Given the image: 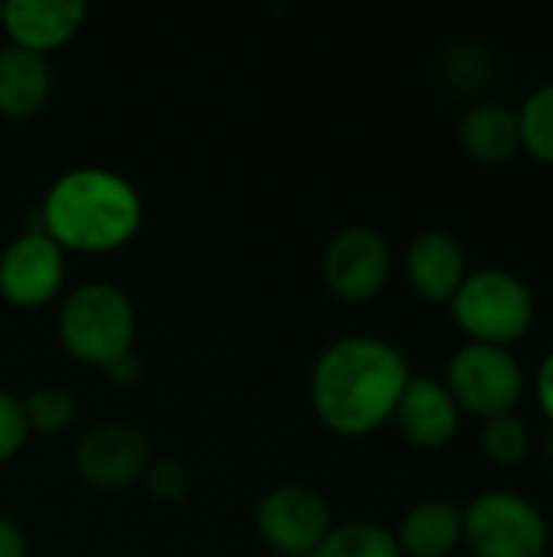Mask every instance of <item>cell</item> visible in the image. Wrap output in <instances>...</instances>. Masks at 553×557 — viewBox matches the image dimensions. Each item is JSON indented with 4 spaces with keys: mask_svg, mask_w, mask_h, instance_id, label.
I'll return each instance as SVG.
<instances>
[{
    "mask_svg": "<svg viewBox=\"0 0 553 557\" xmlns=\"http://www.w3.org/2000/svg\"><path fill=\"white\" fill-rule=\"evenodd\" d=\"M411 382L407 356L381 336H342L329 343L310 379L316 418L342 434L365 437L394 418L401 392Z\"/></svg>",
    "mask_w": 553,
    "mask_h": 557,
    "instance_id": "obj_1",
    "label": "cell"
},
{
    "mask_svg": "<svg viewBox=\"0 0 553 557\" xmlns=\"http://www.w3.org/2000/svg\"><path fill=\"white\" fill-rule=\"evenodd\" d=\"M143 222L137 186L108 166H75L52 180L39 206V225L62 251H114Z\"/></svg>",
    "mask_w": 553,
    "mask_h": 557,
    "instance_id": "obj_2",
    "label": "cell"
},
{
    "mask_svg": "<svg viewBox=\"0 0 553 557\" xmlns=\"http://www.w3.org/2000/svg\"><path fill=\"white\" fill-rule=\"evenodd\" d=\"M466 343L512 349L538 323V297L531 284L505 268L469 271L447 304Z\"/></svg>",
    "mask_w": 553,
    "mask_h": 557,
    "instance_id": "obj_3",
    "label": "cell"
},
{
    "mask_svg": "<svg viewBox=\"0 0 553 557\" xmlns=\"http://www.w3.org/2000/svg\"><path fill=\"white\" fill-rule=\"evenodd\" d=\"M137 336V313L130 297L108 284L88 281L75 287L59 307V339L62 346L88 362V366H111L114 359L127 356Z\"/></svg>",
    "mask_w": 553,
    "mask_h": 557,
    "instance_id": "obj_4",
    "label": "cell"
},
{
    "mask_svg": "<svg viewBox=\"0 0 553 557\" xmlns=\"http://www.w3.org/2000/svg\"><path fill=\"white\" fill-rule=\"evenodd\" d=\"M469 557H548L551 525L538 503L515 490H486L463 506Z\"/></svg>",
    "mask_w": 553,
    "mask_h": 557,
    "instance_id": "obj_5",
    "label": "cell"
},
{
    "mask_svg": "<svg viewBox=\"0 0 553 557\" xmlns=\"http://www.w3.org/2000/svg\"><path fill=\"white\" fill-rule=\"evenodd\" d=\"M443 385L450 388L463 414L489 421L499 414H515L528 382L512 349L463 343L447 362Z\"/></svg>",
    "mask_w": 553,
    "mask_h": 557,
    "instance_id": "obj_6",
    "label": "cell"
},
{
    "mask_svg": "<svg viewBox=\"0 0 553 557\" xmlns=\"http://www.w3.org/2000/svg\"><path fill=\"white\" fill-rule=\"evenodd\" d=\"M391 245L372 225H349L336 232L323 251V281L332 297L345 304L375 300L391 277Z\"/></svg>",
    "mask_w": 553,
    "mask_h": 557,
    "instance_id": "obj_7",
    "label": "cell"
},
{
    "mask_svg": "<svg viewBox=\"0 0 553 557\" xmlns=\"http://www.w3.org/2000/svg\"><path fill=\"white\" fill-rule=\"evenodd\" d=\"M261 539L280 557H310L332 529L326 499L310 486H277L261 496L254 512Z\"/></svg>",
    "mask_w": 553,
    "mask_h": 557,
    "instance_id": "obj_8",
    "label": "cell"
},
{
    "mask_svg": "<svg viewBox=\"0 0 553 557\" xmlns=\"http://www.w3.org/2000/svg\"><path fill=\"white\" fill-rule=\"evenodd\" d=\"M65 281V251L42 232H20L0 251V294L16 307L49 304Z\"/></svg>",
    "mask_w": 553,
    "mask_h": 557,
    "instance_id": "obj_9",
    "label": "cell"
},
{
    "mask_svg": "<svg viewBox=\"0 0 553 557\" xmlns=\"http://www.w3.org/2000/svg\"><path fill=\"white\" fill-rule=\"evenodd\" d=\"M150 444L130 424H98L75 447V470L101 490H127L150 467Z\"/></svg>",
    "mask_w": 553,
    "mask_h": 557,
    "instance_id": "obj_10",
    "label": "cell"
},
{
    "mask_svg": "<svg viewBox=\"0 0 553 557\" xmlns=\"http://www.w3.org/2000/svg\"><path fill=\"white\" fill-rule=\"evenodd\" d=\"M391 421L398 424L401 437L411 447H417V450H443L460 434L463 411L453 401L443 379L411 375Z\"/></svg>",
    "mask_w": 553,
    "mask_h": 557,
    "instance_id": "obj_11",
    "label": "cell"
},
{
    "mask_svg": "<svg viewBox=\"0 0 553 557\" xmlns=\"http://www.w3.org/2000/svg\"><path fill=\"white\" fill-rule=\"evenodd\" d=\"M404 274L414 294L427 304H450L469 274L466 248L456 235L443 228H427L414 235L404 255Z\"/></svg>",
    "mask_w": 553,
    "mask_h": 557,
    "instance_id": "obj_12",
    "label": "cell"
},
{
    "mask_svg": "<svg viewBox=\"0 0 553 557\" xmlns=\"http://www.w3.org/2000/svg\"><path fill=\"white\" fill-rule=\"evenodd\" d=\"M13 46L29 52H52L65 46L85 23V3L78 0H7L0 16Z\"/></svg>",
    "mask_w": 553,
    "mask_h": 557,
    "instance_id": "obj_13",
    "label": "cell"
},
{
    "mask_svg": "<svg viewBox=\"0 0 553 557\" xmlns=\"http://www.w3.org/2000/svg\"><path fill=\"white\" fill-rule=\"evenodd\" d=\"M394 539L404 557H456L463 545V509L450 499H424L401 516Z\"/></svg>",
    "mask_w": 553,
    "mask_h": 557,
    "instance_id": "obj_14",
    "label": "cell"
},
{
    "mask_svg": "<svg viewBox=\"0 0 553 557\" xmlns=\"http://www.w3.org/2000/svg\"><path fill=\"white\" fill-rule=\"evenodd\" d=\"M460 144L469 160L482 166H502L521 150L518 114L502 101H476L460 121Z\"/></svg>",
    "mask_w": 553,
    "mask_h": 557,
    "instance_id": "obj_15",
    "label": "cell"
},
{
    "mask_svg": "<svg viewBox=\"0 0 553 557\" xmlns=\"http://www.w3.org/2000/svg\"><path fill=\"white\" fill-rule=\"evenodd\" d=\"M52 91V72L46 55L23 46H0V114L29 117L36 114Z\"/></svg>",
    "mask_w": 553,
    "mask_h": 557,
    "instance_id": "obj_16",
    "label": "cell"
},
{
    "mask_svg": "<svg viewBox=\"0 0 553 557\" xmlns=\"http://www.w3.org/2000/svg\"><path fill=\"white\" fill-rule=\"evenodd\" d=\"M310 557H404L398 548V539L391 529L378 522H342L332 525L329 535L319 542V548Z\"/></svg>",
    "mask_w": 553,
    "mask_h": 557,
    "instance_id": "obj_17",
    "label": "cell"
},
{
    "mask_svg": "<svg viewBox=\"0 0 553 557\" xmlns=\"http://www.w3.org/2000/svg\"><path fill=\"white\" fill-rule=\"evenodd\" d=\"M518 114V134H521V150L553 166V82L538 85L535 91H528V98L515 108Z\"/></svg>",
    "mask_w": 553,
    "mask_h": 557,
    "instance_id": "obj_18",
    "label": "cell"
},
{
    "mask_svg": "<svg viewBox=\"0 0 553 557\" xmlns=\"http://www.w3.org/2000/svg\"><path fill=\"white\" fill-rule=\"evenodd\" d=\"M440 75H443V85L453 91V95H463V98H473L479 91H486L492 85V75H495V62L489 55L486 46H476V42H460L453 49L443 52L440 59Z\"/></svg>",
    "mask_w": 553,
    "mask_h": 557,
    "instance_id": "obj_19",
    "label": "cell"
},
{
    "mask_svg": "<svg viewBox=\"0 0 553 557\" xmlns=\"http://www.w3.org/2000/svg\"><path fill=\"white\" fill-rule=\"evenodd\" d=\"M479 447H482V454H486V460L492 467L515 470L531 454V428L525 424V418H518V411L489 418V421H482Z\"/></svg>",
    "mask_w": 553,
    "mask_h": 557,
    "instance_id": "obj_20",
    "label": "cell"
},
{
    "mask_svg": "<svg viewBox=\"0 0 553 557\" xmlns=\"http://www.w3.org/2000/svg\"><path fill=\"white\" fill-rule=\"evenodd\" d=\"M23 401V418H26V428L29 431H39V434H55L62 428L72 424L75 418V398L59 388V385H42V388H33Z\"/></svg>",
    "mask_w": 553,
    "mask_h": 557,
    "instance_id": "obj_21",
    "label": "cell"
},
{
    "mask_svg": "<svg viewBox=\"0 0 553 557\" xmlns=\"http://www.w3.org/2000/svg\"><path fill=\"white\" fill-rule=\"evenodd\" d=\"M143 483L156 503H183L189 493V470L173 457H160V460H150Z\"/></svg>",
    "mask_w": 553,
    "mask_h": 557,
    "instance_id": "obj_22",
    "label": "cell"
},
{
    "mask_svg": "<svg viewBox=\"0 0 553 557\" xmlns=\"http://www.w3.org/2000/svg\"><path fill=\"white\" fill-rule=\"evenodd\" d=\"M29 428L23 418V401L0 388V463H7L26 441Z\"/></svg>",
    "mask_w": 553,
    "mask_h": 557,
    "instance_id": "obj_23",
    "label": "cell"
},
{
    "mask_svg": "<svg viewBox=\"0 0 553 557\" xmlns=\"http://www.w3.org/2000/svg\"><path fill=\"white\" fill-rule=\"evenodd\" d=\"M535 395H538V408L541 414L553 424V346L548 349V356L541 359L538 366V375H535Z\"/></svg>",
    "mask_w": 553,
    "mask_h": 557,
    "instance_id": "obj_24",
    "label": "cell"
},
{
    "mask_svg": "<svg viewBox=\"0 0 553 557\" xmlns=\"http://www.w3.org/2000/svg\"><path fill=\"white\" fill-rule=\"evenodd\" d=\"M0 557H29L26 548V535L20 532V525L7 516H0Z\"/></svg>",
    "mask_w": 553,
    "mask_h": 557,
    "instance_id": "obj_25",
    "label": "cell"
},
{
    "mask_svg": "<svg viewBox=\"0 0 553 557\" xmlns=\"http://www.w3.org/2000/svg\"><path fill=\"white\" fill-rule=\"evenodd\" d=\"M104 375H108L114 385H134L137 375H140V362H137L134 352H127V356L114 359L111 366H104Z\"/></svg>",
    "mask_w": 553,
    "mask_h": 557,
    "instance_id": "obj_26",
    "label": "cell"
},
{
    "mask_svg": "<svg viewBox=\"0 0 553 557\" xmlns=\"http://www.w3.org/2000/svg\"><path fill=\"white\" fill-rule=\"evenodd\" d=\"M0 16H3V0H0Z\"/></svg>",
    "mask_w": 553,
    "mask_h": 557,
    "instance_id": "obj_27",
    "label": "cell"
}]
</instances>
